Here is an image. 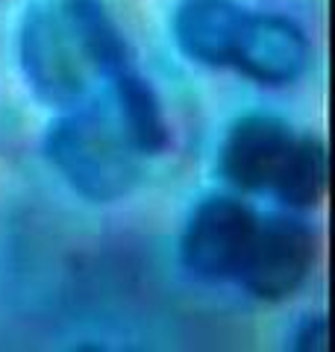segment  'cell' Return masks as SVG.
Masks as SVG:
<instances>
[{
	"mask_svg": "<svg viewBox=\"0 0 335 352\" xmlns=\"http://www.w3.org/2000/svg\"><path fill=\"white\" fill-rule=\"evenodd\" d=\"M44 153L74 191L94 203H112L136 188L141 168L118 120L97 109H77L48 129Z\"/></svg>",
	"mask_w": 335,
	"mask_h": 352,
	"instance_id": "1",
	"label": "cell"
},
{
	"mask_svg": "<svg viewBox=\"0 0 335 352\" xmlns=\"http://www.w3.org/2000/svg\"><path fill=\"white\" fill-rule=\"evenodd\" d=\"M292 346L303 352H323L327 349V320L323 317H306L303 326L297 329Z\"/></svg>",
	"mask_w": 335,
	"mask_h": 352,
	"instance_id": "11",
	"label": "cell"
},
{
	"mask_svg": "<svg viewBox=\"0 0 335 352\" xmlns=\"http://www.w3.org/2000/svg\"><path fill=\"white\" fill-rule=\"evenodd\" d=\"M294 138V132L271 115L241 118L223 141L221 173L241 191H271Z\"/></svg>",
	"mask_w": 335,
	"mask_h": 352,
	"instance_id": "6",
	"label": "cell"
},
{
	"mask_svg": "<svg viewBox=\"0 0 335 352\" xmlns=\"http://www.w3.org/2000/svg\"><path fill=\"white\" fill-rule=\"evenodd\" d=\"M62 15L68 21L85 62L92 65L94 71L115 76L121 71L132 68L130 47H127L124 36H121L118 24L109 18V12L97 0H65Z\"/></svg>",
	"mask_w": 335,
	"mask_h": 352,
	"instance_id": "9",
	"label": "cell"
},
{
	"mask_svg": "<svg viewBox=\"0 0 335 352\" xmlns=\"http://www.w3.org/2000/svg\"><path fill=\"white\" fill-rule=\"evenodd\" d=\"M21 65L32 91L50 106H77L88 91V62L62 15V6L27 9L21 24Z\"/></svg>",
	"mask_w": 335,
	"mask_h": 352,
	"instance_id": "2",
	"label": "cell"
},
{
	"mask_svg": "<svg viewBox=\"0 0 335 352\" xmlns=\"http://www.w3.org/2000/svg\"><path fill=\"white\" fill-rule=\"evenodd\" d=\"M112 80V94H115V112H118V126L127 135L136 153L144 156H156L168 147L171 132H168L162 106L156 100L150 82H144L141 76L127 68Z\"/></svg>",
	"mask_w": 335,
	"mask_h": 352,
	"instance_id": "8",
	"label": "cell"
},
{
	"mask_svg": "<svg viewBox=\"0 0 335 352\" xmlns=\"http://www.w3.org/2000/svg\"><path fill=\"white\" fill-rule=\"evenodd\" d=\"M309 65V38L294 21L274 12H247L232 68L262 85H288Z\"/></svg>",
	"mask_w": 335,
	"mask_h": 352,
	"instance_id": "5",
	"label": "cell"
},
{
	"mask_svg": "<svg viewBox=\"0 0 335 352\" xmlns=\"http://www.w3.org/2000/svg\"><path fill=\"white\" fill-rule=\"evenodd\" d=\"M259 217L236 197H209L188 220L180 256L185 270L209 282L236 279L253 244Z\"/></svg>",
	"mask_w": 335,
	"mask_h": 352,
	"instance_id": "3",
	"label": "cell"
},
{
	"mask_svg": "<svg viewBox=\"0 0 335 352\" xmlns=\"http://www.w3.org/2000/svg\"><path fill=\"white\" fill-rule=\"evenodd\" d=\"M247 9L232 0H185L174 15V36L192 62L227 68L236 56Z\"/></svg>",
	"mask_w": 335,
	"mask_h": 352,
	"instance_id": "7",
	"label": "cell"
},
{
	"mask_svg": "<svg viewBox=\"0 0 335 352\" xmlns=\"http://www.w3.org/2000/svg\"><path fill=\"white\" fill-rule=\"evenodd\" d=\"M312 264L315 232L300 217L271 214L256 226L253 244L236 279L259 300L279 302L306 282Z\"/></svg>",
	"mask_w": 335,
	"mask_h": 352,
	"instance_id": "4",
	"label": "cell"
},
{
	"mask_svg": "<svg viewBox=\"0 0 335 352\" xmlns=\"http://www.w3.org/2000/svg\"><path fill=\"white\" fill-rule=\"evenodd\" d=\"M288 208H312L327 191V147L315 135H297L274 188Z\"/></svg>",
	"mask_w": 335,
	"mask_h": 352,
	"instance_id": "10",
	"label": "cell"
}]
</instances>
